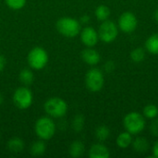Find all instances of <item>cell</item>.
I'll return each instance as SVG.
<instances>
[{
  "instance_id": "1",
  "label": "cell",
  "mask_w": 158,
  "mask_h": 158,
  "mask_svg": "<svg viewBox=\"0 0 158 158\" xmlns=\"http://www.w3.org/2000/svg\"><path fill=\"white\" fill-rule=\"evenodd\" d=\"M57 31L66 37H75L81 32V22L70 17H63L56 21Z\"/></svg>"
},
{
  "instance_id": "2",
  "label": "cell",
  "mask_w": 158,
  "mask_h": 158,
  "mask_svg": "<svg viewBox=\"0 0 158 158\" xmlns=\"http://www.w3.org/2000/svg\"><path fill=\"white\" fill-rule=\"evenodd\" d=\"M35 134L43 141H48L53 138L56 132V124L49 117H42L35 122Z\"/></svg>"
},
{
  "instance_id": "3",
  "label": "cell",
  "mask_w": 158,
  "mask_h": 158,
  "mask_svg": "<svg viewBox=\"0 0 158 158\" xmlns=\"http://www.w3.org/2000/svg\"><path fill=\"white\" fill-rule=\"evenodd\" d=\"M45 113L54 118H61L68 112V104L60 97L49 98L44 106Z\"/></svg>"
},
{
  "instance_id": "4",
  "label": "cell",
  "mask_w": 158,
  "mask_h": 158,
  "mask_svg": "<svg viewBox=\"0 0 158 158\" xmlns=\"http://www.w3.org/2000/svg\"><path fill=\"white\" fill-rule=\"evenodd\" d=\"M123 125L128 132L131 135H136L144 130L145 119L143 114L138 112H131L125 116Z\"/></svg>"
},
{
  "instance_id": "5",
  "label": "cell",
  "mask_w": 158,
  "mask_h": 158,
  "mask_svg": "<svg viewBox=\"0 0 158 158\" xmlns=\"http://www.w3.org/2000/svg\"><path fill=\"white\" fill-rule=\"evenodd\" d=\"M27 62L31 69L41 70L48 63V54L40 46L33 47L27 56Z\"/></svg>"
},
{
  "instance_id": "6",
  "label": "cell",
  "mask_w": 158,
  "mask_h": 158,
  "mask_svg": "<svg viewBox=\"0 0 158 158\" xmlns=\"http://www.w3.org/2000/svg\"><path fill=\"white\" fill-rule=\"evenodd\" d=\"M12 99L14 105L19 109L25 110L31 106L33 101V95L28 86H20L14 92Z\"/></svg>"
},
{
  "instance_id": "7",
  "label": "cell",
  "mask_w": 158,
  "mask_h": 158,
  "mask_svg": "<svg viewBox=\"0 0 158 158\" xmlns=\"http://www.w3.org/2000/svg\"><path fill=\"white\" fill-rule=\"evenodd\" d=\"M105 83L103 72L96 68L89 69L85 75V85L87 89L93 93H97L102 90Z\"/></svg>"
},
{
  "instance_id": "8",
  "label": "cell",
  "mask_w": 158,
  "mask_h": 158,
  "mask_svg": "<svg viewBox=\"0 0 158 158\" xmlns=\"http://www.w3.org/2000/svg\"><path fill=\"white\" fill-rule=\"evenodd\" d=\"M118 34V28L114 21L109 19L102 21V24L100 25L98 30V36L102 42L106 44H110L116 40Z\"/></svg>"
},
{
  "instance_id": "9",
  "label": "cell",
  "mask_w": 158,
  "mask_h": 158,
  "mask_svg": "<svg viewBox=\"0 0 158 158\" xmlns=\"http://www.w3.org/2000/svg\"><path fill=\"white\" fill-rule=\"evenodd\" d=\"M138 26V19L136 16L130 11L124 12L118 19V28L125 33L133 32Z\"/></svg>"
},
{
  "instance_id": "10",
  "label": "cell",
  "mask_w": 158,
  "mask_h": 158,
  "mask_svg": "<svg viewBox=\"0 0 158 158\" xmlns=\"http://www.w3.org/2000/svg\"><path fill=\"white\" fill-rule=\"evenodd\" d=\"M81 40L82 44L87 47H94L99 40L98 31H96L93 27L86 26L81 31Z\"/></svg>"
},
{
  "instance_id": "11",
  "label": "cell",
  "mask_w": 158,
  "mask_h": 158,
  "mask_svg": "<svg viewBox=\"0 0 158 158\" xmlns=\"http://www.w3.org/2000/svg\"><path fill=\"white\" fill-rule=\"evenodd\" d=\"M81 58L82 60L90 66H95L100 62L101 56L100 54L98 53V51H96L95 49L92 48V47H88L85 48L82 52H81Z\"/></svg>"
},
{
  "instance_id": "12",
  "label": "cell",
  "mask_w": 158,
  "mask_h": 158,
  "mask_svg": "<svg viewBox=\"0 0 158 158\" xmlns=\"http://www.w3.org/2000/svg\"><path fill=\"white\" fill-rule=\"evenodd\" d=\"M110 156L109 149L103 143H94L89 150L90 158H108Z\"/></svg>"
},
{
  "instance_id": "13",
  "label": "cell",
  "mask_w": 158,
  "mask_h": 158,
  "mask_svg": "<svg viewBox=\"0 0 158 158\" xmlns=\"http://www.w3.org/2000/svg\"><path fill=\"white\" fill-rule=\"evenodd\" d=\"M133 150L138 154H144L149 150V143L143 137H137L131 143Z\"/></svg>"
},
{
  "instance_id": "14",
  "label": "cell",
  "mask_w": 158,
  "mask_h": 158,
  "mask_svg": "<svg viewBox=\"0 0 158 158\" xmlns=\"http://www.w3.org/2000/svg\"><path fill=\"white\" fill-rule=\"evenodd\" d=\"M24 146H25L24 142L20 138H18V137H14L10 139L6 144L8 151L13 154H19L20 152L23 151Z\"/></svg>"
},
{
  "instance_id": "15",
  "label": "cell",
  "mask_w": 158,
  "mask_h": 158,
  "mask_svg": "<svg viewBox=\"0 0 158 158\" xmlns=\"http://www.w3.org/2000/svg\"><path fill=\"white\" fill-rule=\"evenodd\" d=\"M85 151V146L82 142L81 141H74L71 143L69 148V153L70 156L73 158L81 157Z\"/></svg>"
},
{
  "instance_id": "16",
  "label": "cell",
  "mask_w": 158,
  "mask_h": 158,
  "mask_svg": "<svg viewBox=\"0 0 158 158\" xmlns=\"http://www.w3.org/2000/svg\"><path fill=\"white\" fill-rule=\"evenodd\" d=\"M131 143H132V136L127 131L119 133L117 138V145L121 149L128 148L130 145H131Z\"/></svg>"
},
{
  "instance_id": "17",
  "label": "cell",
  "mask_w": 158,
  "mask_h": 158,
  "mask_svg": "<svg viewBox=\"0 0 158 158\" xmlns=\"http://www.w3.org/2000/svg\"><path fill=\"white\" fill-rule=\"evenodd\" d=\"M145 48L150 54L158 55V33H154L147 38Z\"/></svg>"
},
{
  "instance_id": "18",
  "label": "cell",
  "mask_w": 158,
  "mask_h": 158,
  "mask_svg": "<svg viewBox=\"0 0 158 158\" xmlns=\"http://www.w3.org/2000/svg\"><path fill=\"white\" fill-rule=\"evenodd\" d=\"M19 79L24 86H29L33 82L34 75L30 69H23L19 74Z\"/></svg>"
},
{
  "instance_id": "19",
  "label": "cell",
  "mask_w": 158,
  "mask_h": 158,
  "mask_svg": "<svg viewBox=\"0 0 158 158\" xmlns=\"http://www.w3.org/2000/svg\"><path fill=\"white\" fill-rule=\"evenodd\" d=\"M46 145L43 140L40 139V141L34 142L31 146V154L33 156H41L45 153Z\"/></svg>"
},
{
  "instance_id": "20",
  "label": "cell",
  "mask_w": 158,
  "mask_h": 158,
  "mask_svg": "<svg viewBox=\"0 0 158 158\" xmlns=\"http://www.w3.org/2000/svg\"><path fill=\"white\" fill-rule=\"evenodd\" d=\"M110 16V9L105 5H100L95 9V17L100 21H105L108 19Z\"/></svg>"
},
{
  "instance_id": "21",
  "label": "cell",
  "mask_w": 158,
  "mask_h": 158,
  "mask_svg": "<svg viewBox=\"0 0 158 158\" xmlns=\"http://www.w3.org/2000/svg\"><path fill=\"white\" fill-rule=\"evenodd\" d=\"M110 136V130L108 127L102 125L99 126L96 130H95V137L99 142H105L106 141Z\"/></svg>"
},
{
  "instance_id": "22",
  "label": "cell",
  "mask_w": 158,
  "mask_h": 158,
  "mask_svg": "<svg viewBox=\"0 0 158 158\" xmlns=\"http://www.w3.org/2000/svg\"><path fill=\"white\" fill-rule=\"evenodd\" d=\"M143 115L144 118L149 119H154L158 116V107L156 105L150 104L144 106L143 110Z\"/></svg>"
},
{
  "instance_id": "23",
  "label": "cell",
  "mask_w": 158,
  "mask_h": 158,
  "mask_svg": "<svg viewBox=\"0 0 158 158\" xmlns=\"http://www.w3.org/2000/svg\"><path fill=\"white\" fill-rule=\"evenodd\" d=\"M145 58V51L142 47L133 49L131 53V59L135 63H141Z\"/></svg>"
},
{
  "instance_id": "24",
  "label": "cell",
  "mask_w": 158,
  "mask_h": 158,
  "mask_svg": "<svg viewBox=\"0 0 158 158\" xmlns=\"http://www.w3.org/2000/svg\"><path fill=\"white\" fill-rule=\"evenodd\" d=\"M84 123H85V119H84V117L81 114L79 115H76L72 120V129L74 131L76 132H81L82 130H83V127H84Z\"/></svg>"
},
{
  "instance_id": "25",
  "label": "cell",
  "mask_w": 158,
  "mask_h": 158,
  "mask_svg": "<svg viewBox=\"0 0 158 158\" xmlns=\"http://www.w3.org/2000/svg\"><path fill=\"white\" fill-rule=\"evenodd\" d=\"M5 2L6 6L13 10L21 9L26 5V0H5Z\"/></svg>"
},
{
  "instance_id": "26",
  "label": "cell",
  "mask_w": 158,
  "mask_h": 158,
  "mask_svg": "<svg viewBox=\"0 0 158 158\" xmlns=\"http://www.w3.org/2000/svg\"><path fill=\"white\" fill-rule=\"evenodd\" d=\"M149 130L155 137H158V118H154V120L150 124Z\"/></svg>"
},
{
  "instance_id": "27",
  "label": "cell",
  "mask_w": 158,
  "mask_h": 158,
  "mask_svg": "<svg viewBox=\"0 0 158 158\" xmlns=\"http://www.w3.org/2000/svg\"><path fill=\"white\" fill-rule=\"evenodd\" d=\"M115 68H116V65H115V63H114L112 60L106 61V64L104 65V69H105V70H106V72H108V73H110V72L114 71Z\"/></svg>"
},
{
  "instance_id": "28",
  "label": "cell",
  "mask_w": 158,
  "mask_h": 158,
  "mask_svg": "<svg viewBox=\"0 0 158 158\" xmlns=\"http://www.w3.org/2000/svg\"><path fill=\"white\" fill-rule=\"evenodd\" d=\"M6 57L0 54V72L4 70V69L6 68Z\"/></svg>"
},
{
  "instance_id": "29",
  "label": "cell",
  "mask_w": 158,
  "mask_h": 158,
  "mask_svg": "<svg viewBox=\"0 0 158 158\" xmlns=\"http://www.w3.org/2000/svg\"><path fill=\"white\" fill-rule=\"evenodd\" d=\"M91 20V18L88 16V15H83L81 17V22L82 24H88Z\"/></svg>"
},
{
  "instance_id": "30",
  "label": "cell",
  "mask_w": 158,
  "mask_h": 158,
  "mask_svg": "<svg viewBox=\"0 0 158 158\" xmlns=\"http://www.w3.org/2000/svg\"><path fill=\"white\" fill-rule=\"evenodd\" d=\"M153 154L155 157L158 158V141L155 143L154 147H153Z\"/></svg>"
},
{
  "instance_id": "31",
  "label": "cell",
  "mask_w": 158,
  "mask_h": 158,
  "mask_svg": "<svg viewBox=\"0 0 158 158\" xmlns=\"http://www.w3.org/2000/svg\"><path fill=\"white\" fill-rule=\"evenodd\" d=\"M154 18L156 19V21L158 23V8L155 11V14H154Z\"/></svg>"
},
{
  "instance_id": "32",
  "label": "cell",
  "mask_w": 158,
  "mask_h": 158,
  "mask_svg": "<svg viewBox=\"0 0 158 158\" xmlns=\"http://www.w3.org/2000/svg\"><path fill=\"white\" fill-rule=\"evenodd\" d=\"M3 101H4V99H3V96H2V95L0 94V106H1L2 104H3Z\"/></svg>"
}]
</instances>
